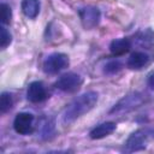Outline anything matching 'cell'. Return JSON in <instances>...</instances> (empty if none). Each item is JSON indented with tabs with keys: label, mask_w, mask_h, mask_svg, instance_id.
Wrapping results in <instances>:
<instances>
[{
	"label": "cell",
	"mask_w": 154,
	"mask_h": 154,
	"mask_svg": "<svg viewBox=\"0 0 154 154\" xmlns=\"http://www.w3.org/2000/svg\"><path fill=\"white\" fill-rule=\"evenodd\" d=\"M97 101V93L95 91H87L78 97H76L65 109L63 114V122L65 124H70L75 122L81 116L88 113Z\"/></svg>",
	"instance_id": "6da1fadb"
},
{
	"label": "cell",
	"mask_w": 154,
	"mask_h": 154,
	"mask_svg": "<svg viewBox=\"0 0 154 154\" xmlns=\"http://www.w3.org/2000/svg\"><path fill=\"white\" fill-rule=\"evenodd\" d=\"M69 65V57L64 53H53L43 61V71L46 73H57Z\"/></svg>",
	"instance_id": "7a4b0ae2"
},
{
	"label": "cell",
	"mask_w": 154,
	"mask_h": 154,
	"mask_svg": "<svg viewBox=\"0 0 154 154\" xmlns=\"http://www.w3.org/2000/svg\"><path fill=\"white\" fill-rule=\"evenodd\" d=\"M82 83V78L79 75L73 73V72H69L63 75L57 82H55V87L63 91H67V93H72L76 91L79 85Z\"/></svg>",
	"instance_id": "3957f363"
},
{
	"label": "cell",
	"mask_w": 154,
	"mask_h": 154,
	"mask_svg": "<svg viewBox=\"0 0 154 154\" xmlns=\"http://www.w3.org/2000/svg\"><path fill=\"white\" fill-rule=\"evenodd\" d=\"M32 122L34 116L31 113H18L13 122V128L17 134L19 135H28L32 131Z\"/></svg>",
	"instance_id": "277c9868"
},
{
	"label": "cell",
	"mask_w": 154,
	"mask_h": 154,
	"mask_svg": "<svg viewBox=\"0 0 154 154\" xmlns=\"http://www.w3.org/2000/svg\"><path fill=\"white\" fill-rule=\"evenodd\" d=\"M79 17L85 29H93L100 22V11L96 7H91V6L83 7L79 11Z\"/></svg>",
	"instance_id": "5b68a950"
},
{
	"label": "cell",
	"mask_w": 154,
	"mask_h": 154,
	"mask_svg": "<svg viewBox=\"0 0 154 154\" xmlns=\"http://www.w3.org/2000/svg\"><path fill=\"white\" fill-rule=\"evenodd\" d=\"M148 137V131L144 129L137 130L134 134L130 135V137L128 138L125 147L126 150L129 152H136V150H141L146 147V141Z\"/></svg>",
	"instance_id": "8992f818"
},
{
	"label": "cell",
	"mask_w": 154,
	"mask_h": 154,
	"mask_svg": "<svg viewBox=\"0 0 154 154\" xmlns=\"http://www.w3.org/2000/svg\"><path fill=\"white\" fill-rule=\"evenodd\" d=\"M26 96H28V100L34 102V103H37V102H41V101L46 100L47 91H46L45 85L41 82H32V83H30L29 87H28Z\"/></svg>",
	"instance_id": "52a82bcc"
},
{
	"label": "cell",
	"mask_w": 154,
	"mask_h": 154,
	"mask_svg": "<svg viewBox=\"0 0 154 154\" xmlns=\"http://www.w3.org/2000/svg\"><path fill=\"white\" fill-rule=\"evenodd\" d=\"M142 101L141 96H138V94H134V95H128L125 96L124 99H122L112 109H111V113H114V112H120V111H126V109H130V108H134L136 107L137 105H140Z\"/></svg>",
	"instance_id": "ba28073f"
},
{
	"label": "cell",
	"mask_w": 154,
	"mask_h": 154,
	"mask_svg": "<svg viewBox=\"0 0 154 154\" xmlns=\"http://www.w3.org/2000/svg\"><path fill=\"white\" fill-rule=\"evenodd\" d=\"M116 128H117L116 123L106 122V123H102V124H99L97 126H95L89 132V136L93 140H100V138H103L105 136H108L109 134H112L116 130Z\"/></svg>",
	"instance_id": "9c48e42d"
},
{
	"label": "cell",
	"mask_w": 154,
	"mask_h": 154,
	"mask_svg": "<svg viewBox=\"0 0 154 154\" xmlns=\"http://www.w3.org/2000/svg\"><path fill=\"white\" fill-rule=\"evenodd\" d=\"M131 42L128 38H117L113 40L109 45V51L113 55H123L130 51Z\"/></svg>",
	"instance_id": "30bf717a"
},
{
	"label": "cell",
	"mask_w": 154,
	"mask_h": 154,
	"mask_svg": "<svg viewBox=\"0 0 154 154\" xmlns=\"http://www.w3.org/2000/svg\"><path fill=\"white\" fill-rule=\"evenodd\" d=\"M22 11L28 18L30 19L36 18L40 12V1L38 0H23Z\"/></svg>",
	"instance_id": "8fae6325"
},
{
	"label": "cell",
	"mask_w": 154,
	"mask_h": 154,
	"mask_svg": "<svg viewBox=\"0 0 154 154\" xmlns=\"http://www.w3.org/2000/svg\"><path fill=\"white\" fill-rule=\"evenodd\" d=\"M148 55L143 52H135L130 55L129 60H128V66L130 69H135V70H138V69H142L147 63H148Z\"/></svg>",
	"instance_id": "7c38bea8"
},
{
	"label": "cell",
	"mask_w": 154,
	"mask_h": 154,
	"mask_svg": "<svg viewBox=\"0 0 154 154\" xmlns=\"http://www.w3.org/2000/svg\"><path fill=\"white\" fill-rule=\"evenodd\" d=\"M12 107V96L8 93H2L0 97V111L1 113H6Z\"/></svg>",
	"instance_id": "4fadbf2b"
},
{
	"label": "cell",
	"mask_w": 154,
	"mask_h": 154,
	"mask_svg": "<svg viewBox=\"0 0 154 154\" xmlns=\"http://www.w3.org/2000/svg\"><path fill=\"white\" fill-rule=\"evenodd\" d=\"M0 17H1V23L2 24H10L11 23V17H12V12L8 5L6 4H1L0 5Z\"/></svg>",
	"instance_id": "5bb4252c"
},
{
	"label": "cell",
	"mask_w": 154,
	"mask_h": 154,
	"mask_svg": "<svg viewBox=\"0 0 154 154\" xmlns=\"http://www.w3.org/2000/svg\"><path fill=\"white\" fill-rule=\"evenodd\" d=\"M10 43H11V35L7 31V29L2 25L0 26V47L6 48Z\"/></svg>",
	"instance_id": "9a60e30c"
},
{
	"label": "cell",
	"mask_w": 154,
	"mask_h": 154,
	"mask_svg": "<svg viewBox=\"0 0 154 154\" xmlns=\"http://www.w3.org/2000/svg\"><path fill=\"white\" fill-rule=\"evenodd\" d=\"M122 69V64L118 61V60H112L109 63H107L105 65V73H108V75H113L116 72H118L119 70Z\"/></svg>",
	"instance_id": "2e32d148"
},
{
	"label": "cell",
	"mask_w": 154,
	"mask_h": 154,
	"mask_svg": "<svg viewBox=\"0 0 154 154\" xmlns=\"http://www.w3.org/2000/svg\"><path fill=\"white\" fill-rule=\"evenodd\" d=\"M148 84H149L150 88H154V73H152V75L149 76V78H148Z\"/></svg>",
	"instance_id": "e0dca14e"
}]
</instances>
